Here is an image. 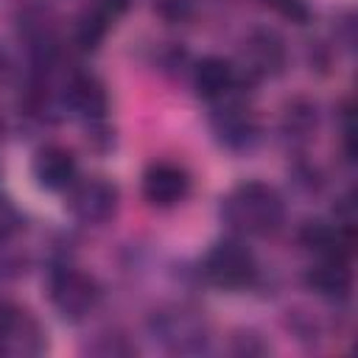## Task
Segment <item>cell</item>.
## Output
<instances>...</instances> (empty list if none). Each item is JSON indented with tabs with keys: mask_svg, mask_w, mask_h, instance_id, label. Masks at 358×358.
<instances>
[{
	"mask_svg": "<svg viewBox=\"0 0 358 358\" xmlns=\"http://www.w3.org/2000/svg\"><path fill=\"white\" fill-rule=\"evenodd\" d=\"M305 282H308V288L316 291L319 296L341 299V296H347L350 288H352V274H350L347 260H341V257H322L316 266L308 268Z\"/></svg>",
	"mask_w": 358,
	"mask_h": 358,
	"instance_id": "4fadbf2b",
	"label": "cell"
},
{
	"mask_svg": "<svg viewBox=\"0 0 358 358\" xmlns=\"http://www.w3.org/2000/svg\"><path fill=\"white\" fill-rule=\"evenodd\" d=\"M14 229H17V215H14V210L11 207H0V241H6V238H11L14 235Z\"/></svg>",
	"mask_w": 358,
	"mask_h": 358,
	"instance_id": "7402d4cb",
	"label": "cell"
},
{
	"mask_svg": "<svg viewBox=\"0 0 358 358\" xmlns=\"http://www.w3.org/2000/svg\"><path fill=\"white\" fill-rule=\"evenodd\" d=\"M6 70H8V59H6V53L0 50V78L6 76Z\"/></svg>",
	"mask_w": 358,
	"mask_h": 358,
	"instance_id": "603a6c76",
	"label": "cell"
},
{
	"mask_svg": "<svg viewBox=\"0 0 358 358\" xmlns=\"http://www.w3.org/2000/svg\"><path fill=\"white\" fill-rule=\"evenodd\" d=\"M67 204L81 224H103L117 210V187L103 176H90L73 185Z\"/></svg>",
	"mask_w": 358,
	"mask_h": 358,
	"instance_id": "5b68a950",
	"label": "cell"
},
{
	"mask_svg": "<svg viewBox=\"0 0 358 358\" xmlns=\"http://www.w3.org/2000/svg\"><path fill=\"white\" fill-rule=\"evenodd\" d=\"M92 8H95L106 22H115V20L129 8V0H95Z\"/></svg>",
	"mask_w": 358,
	"mask_h": 358,
	"instance_id": "ffe728a7",
	"label": "cell"
},
{
	"mask_svg": "<svg viewBox=\"0 0 358 358\" xmlns=\"http://www.w3.org/2000/svg\"><path fill=\"white\" fill-rule=\"evenodd\" d=\"M319 126V112L316 103L308 98H294L285 103L282 117H280V134L291 145H305L313 140V131Z\"/></svg>",
	"mask_w": 358,
	"mask_h": 358,
	"instance_id": "9a60e30c",
	"label": "cell"
},
{
	"mask_svg": "<svg viewBox=\"0 0 358 358\" xmlns=\"http://www.w3.org/2000/svg\"><path fill=\"white\" fill-rule=\"evenodd\" d=\"M42 333L39 324L28 316V310L11 305V302H0V347H11V350H39Z\"/></svg>",
	"mask_w": 358,
	"mask_h": 358,
	"instance_id": "9c48e42d",
	"label": "cell"
},
{
	"mask_svg": "<svg viewBox=\"0 0 358 358\" xmlns=\"http://www.w3.org/2000/svg\"><path fill=\"white\" fill-rule=\"evenodd\" d=\"M294 176H296V185L305 187V190H319L322 187V173L308 162L294 165Z\"/></svg>",
	"mask_w": 358,
	"mask_h": 358,
	"instance_id": "d6986e66",
	"label": "cell"
},
{
	"mask_svg": "<svg viewBox=\"0 0 358 358\" xmlns=\"http://www.w3.org/2000/svg\"><path fill=\"white\" fill-rule=\"evenodd\" d=\"M299 243L310 252H316L319 257H350L352 249V235L344 227H333L324 221H305L299 227Z\"/></svg>",
	"mask_w": 358,
	"mask_h": 358,
	"instance_id": "30bf717a",
	"label": "cell"
},
{
	"mask_svg": "<svg viewBox=\"0 0 358 358\" xmlns=\"http://www.w3.org/2000/svg\"><path fill=\"white\" fill-rule=\"evenodd\" d=\"M235 352H241V355L266 352V344H263L255 333H238V336H235Z\"/></svg>",
	"mask_w": 358,
	"mask_h": 358,
	"instance_id": "44dd1931",
	"label": "cell"
},
{
	"mask_svg": "<svg viewBox=\"0 0 358 358\" xmlns=\"http://www.w3.org/2000/svg\"><path fill=\"white\" fill-rule=\"evenodd\" d=\"M106 28H109V22L90 6V8L78 17V22H76V45H78L81 50H95L98 42L103 39Z\"/></svg>",
	"mask_w": 358,
	"mask_h": 358,
	"instance_id": "2e32d148",
	"label": "cell"
},
{
	"mask_svg": "<svg viewBox=\"0 0 358 358\" xmlns=\"http://www.w3.org/2000/svg\"><path fill=\"white\" fill-rule=\"evenodd\" d=\"M201 271L218 288H246L257 274V263L246 246L221 241L207 252Z\"/></svg>",
	"mask_w": 358,
	"mask_h": 358,
	"instance_id": "7a4b0ae2",
	"label": "cell"
},
{
	"mask_svg": "<svg viewBox=\"0 0 358 358\" xmlns=\"http://www.w3.org/2000/svg\"><path fill=\"white\" fill-rule=\"evenodd\" d=\"M238 84V73L235 67L227 62V59H218V56H207L196 64L193 70V87L201 98L207 101H215V98H224L229 90H235Z\"/></svg>",
	"mask_w": 358,
	"mask_h": 358,
	"instance_id": "5bb4252c",
	"label": "cell"
},
{
	"mask_svg": "<svg viewBox=\"0 0 358 358\" xmlns=\"http://www.w3.org/2000/svg\"><path fill=\"white\" fill-rule=\"evenodd\" d=\"M154 11L165 22H185L193 14V6H190V0H157Z\"/></svg>",
	"mask_w": 358,
	"mask_h": 358,
	"instance_id": "ac0fdd59",
	"label": "cell"
},
{
	"mask_svg": "<svg viewBox=\"0 0 358 358\" xmlns=\"http://www.w3.org/2000/svg\"><path fill=\"white\" fill-rule=\"evenodd\" d=\"M221 218L243 235H271L285 221V201L271 185L252 179L224 199Z\"/></svg>",
	"mask_w": 358,
	"mask_h": 358,
	"instance_id": "6da1fadb",
	"label": "cell"
},
{
	"mask_svg": "<svg viewBox=\"0 0 358 358\" xmlns=\"http://www.w3.org/2000/svg\"><path fill=\"white\" fill-rule=\"evenodd\" d=\"M98 282L78 268H56L50 274V302L64 319H84L98 305Z\"/></svg>",
	"mask_w": 358,
	"mask_h": 358,
	"instance_id": "3957f363",
	"label": "cell"
},
{
	"mask_svg": "<svg viewBox=\"0 0 358 358\" xmlns=\"http://www.w3.org/2000/svg\"><path fill=\"white\" fill-rule=\"evenodd\" d=\"M64 101L78 112L84 115L87 120H101L106 106H109V98H106V87L90 76V73H76L70 81H67V90H64Z\"/></svg>",
	"mask_w": 358,
	"mask_h": 358,
	"instance_id": "7c38bea8",
	"label": "cell"
},
{
	"mask_svg": "<svg viewBox=\"0 0 358 358\" xmlns=\"http://www.w3.org/2000/svg\"><path fill=\"white\" fill-rule=\"evenodd\" d=\"M213 131H215V140L229 148V151H246L257 143V134H260V126H257V117L252 115L249 106H241V103H232V106H224L213 115Z\"/></svg>",
	"mask_w": 358,
	"mask_h": 358,
	"instance_id": "52a82bcc",
	"label": "cell"
},
{
	"mask_svg": "<svg viewBox=\"0 0 358 358\" xmlns=\"http://www.w3.org/2000/svg\"><path fill=\"white\" fill-rule=\"evenodd\" d=\"M151 327L157 333L154 338H159L173 352H196L207 344V324L196 310L173 308V310L154 313Z\"/></svg>",
	"mask_w": 358,
	"mask_h": 358,
	"instance_id": "277c9868",
	"label": "cell"
},
{
	"mask_svg": "<svg viewBox=\"0 0 358 358\" xmlns=\"http://www.w3.org/2000/svg\"><path fill=\"white\" fill-rule=\"evenodd\" d=\"M190 190V176L176 162H154L143 176V196L154 207H173Z\"/></svg>",
	"mask_w": 358,
	"mask_h": 358,
	"instance_id": "8992f818",
	"label": "cell"
},
{
	"mask_svg": "<svg viewBox=\"0 0 358 358\" xmlns=\"http://www.w3.org/2000/svg\"><path fill=\"white\" fill-rule=\"evenodd\" d=\"M34 176L48 190H67L76 185L78 162L64 145H45L34 157Z\"/></svg>",
	"mask_w": 358,
	"mask_h": 358,
	"instance_id": "ba28073f",
	"label": "cell"
},
{
	"mask_svg": "<svg viewBox=\"0 0 358 358\" xmlns=\"http://www.w3.org/2000/svg\"><path fill=\"white\" fill-rule=\"evenodd\" d=\"M263 3L268 8H274L280 17L291 20V22H308V17H310L305 0H263Z\"/></svg>",
	"mask_w": 358,
	"mask_h": 358,
	"instance_id": "e0dca14e",
	"label": "cell"
},
{
	"mask_svg": "<svg viewBox=\"0 0 358 358\" xmlns=\"http://www.w3.org/2000/svg\"><path fill=\"white\" fill-rule=\"evenodd\" d=\"M246 56H249L255 70L277 76V73H282V67L288 62V48H285V42H282V36L277 31L255 28L246 36Z\"/></svg>",
	"mask_w": 358,
	"mask_h": 358,
	"instance_id": "8fae6325",
	"label": "cell"
}]
</instances>
